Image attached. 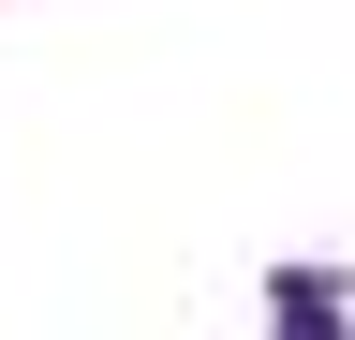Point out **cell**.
I'll return each instance as SVG.
<instances>
[{"mask_svg":"<svg viewBox=\"0 0 355 340\" xmlns=\"http://www.w3.org/2000/svg\"><path fill=\"white\" fill-rule=\"evenodd\" d=\"M266 325H282V340H340V281L326 267H282V281H266Z\"/></svg>","mask_w":355,"mask_h":340,"instance_id":"obj_1","label":"cell"}]
</instances>
